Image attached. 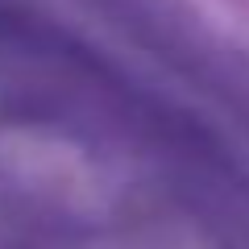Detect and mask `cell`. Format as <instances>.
Here are the masks:
<instances>
[{
    "label": "cell",
    "instance_id": "1",
    "mask_svg": "<svg viewBox=\"0 0 249 249\" xmlns=\"http://www.w3.org/2000/svg\"><path fill=\"white\" fill-rule=\"evenodd\" d=\"M191 9H199L212 25H220L224 34L249 37V0H187Z\"/></svg>",
    "mask_w": 249,
    "mask_h": 249
}]
</instances>
